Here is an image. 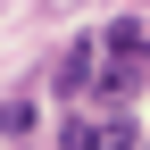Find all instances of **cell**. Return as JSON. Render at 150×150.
<instances>
[{
    "label": "cell",
    "mask_w": 150,
    "mask_h": 150,
    "mask_svg": "<svg viewBox=\"0 0 150 150\" xmlns=\"http://www.w3.org/2000/svg\"><path fill=\"white\" fill-rule=\"evenodd\" d=\"M100 50H108L125 75H142V67H150V25H142V17H117V25L100 33Z\"/></svg>",
    "instance_id": "cell-1"
},
{
    "label": "cell",
    "mask_w": 150,
    "mask_h": 150,
    "mask_svg": "<svg viewBox=\"0 0 150 150\" xmlns=\"http://www.w3.org/2000/svg\"><path fill=\"white\" fill-rule=\"evenodd\" d=\"M92 75H100V50H92V42H75L67 59H59V92H67V100H75V92H83Z\"/></svg>",
    "instance_id": "cell-2"
},
{
    "label": "cell",
    "mask_w": 150,
    "mask_h": 150,
    "mask_svg": "<svg viewBox=\"0 0 150 150\" xmlns=\"http://www.w3.org/2000/svg\"><path fill=\"white\" fill-rule=\"evenodd\" d=\"M92 150H142V134L125 117H100V125H92Z\"/></svg>",
    "instance_id": "cell-3"
},
{
    "label": "cell",
    "mask_w": 150,
    "mask_h": 150,
    "mask_svg": "<svg viewBox=\"0 0 150 150\" xmlns=\"http://www.w3.org/2000/svg\"><path fill=\"white\" fill-rule=\"evenodd\" d=\"M142 150H150V134H142Z\"/></svg>",
    "instance_id": "cell-6"
},
{
    "label": "cell",
    "mask_w": 150,
    "mask_h": 150,
    "mask_svg": "<svg viewBox=\"0 0 150 150\" xmlns=\"http://www.w3.org/2000/svg\"><path fill=\"white\" fill-rule=\"evenodd\" d=\"M59 150H92V125H83V117H75V125H67V134H59Z\"/></svg>",
    "instance_id": "cell-5"
},
{
    "label": "cell",
    "mask_w": 150,
    "mask_h": 150,
    "mask_svg": "<svg viewBox=\"0 0 150 150\" xmlns=\"http://www.w3.org/2000/svg\"><path fill=\"white\" fill-rule=\"evenodd\" d=\"M0 134H33V100H0Z\"/></svg>",
    "instance_id": "cell-4"
}]
</instances>
